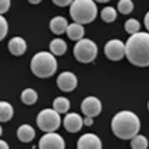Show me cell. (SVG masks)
<instances>
[{
  "mask_svg": "<svg viewBox=\"0 0 149 149\" xmlns=\"http://www.w3.org/2000/svg\"><path fill=\"white\" fill-rule=\"evenodd\" d=\"M92 123H94V117H88V115H86V118H84V125L91 126Z\"/></svg>",
  "mask_w": 149,
  "mask_h": 149,
  "instance_id": "cell-28",
  "label": "cell"
},
{
  "mask_svg": "<svg viewBox=\"0 0 149 149\" xmlns=\"http://www.w3.org/2000/svg\"><path fill=\"white\" fill-rule=\"evenodd\" d=\"M49 47H50V52L54 56H63L67 52V42L61 38H54L49 43Z\"/></svg>",
  "mask_w": 149,
  "mask_h": 149,
  "instance_id": "cell-17",
  "label": "cell"
},
{
  "mask_svg": "<svg viewBox=\"0 0 149 149\" xmlns=\"http://www.w3.org/2000/svg\"><path fill=\"white\" fill-rule=\"evenodd\" d=\"M69 15L73 22L80 24L94 22L98 15V7L95 0H73L69 7Z\"/></svg>",
  "mask_w": 149,
  "mask_h": 149,
  "instance_id": "cell-4",
  "label": "cell"
},
{
  "mask_svg": "<svg viewBox=\"0 0 149 149\" xmlns=\"http://www.w3.org/2000/svg\"><path fill=\"white\" fill-rule=\"evenodd\" d=\"M57 87L64 92H72L77 87V77L72 72H63L57 77Z\"/></svg>",
  "mask_w": 149,
  "mask_h": 149,
  "instance_id": "cell-10",
  "label": "cell"
},
{
  "mask_svg": "<svg viewBox=\"0 0 149 149\" xmlns=\"http://www.w3.org/2000/svg\"><path fill=\"white\" fill-rule=\"evenodd\" d=\"M134 4L132 0H119L118 1V11L123 14V15H127L130 12L133 11Z\"/></svg>",
  "mask_w": 149,
  "mask_h": 149,
  "instance_id": "cell-24",
  "label": "cell"
},
{
  "mask_svg": "<svg viewBox=\"0 0 149 149\" xmlns=\"http://www.w3.org/2000/svg\"><path fill=\"white\" fill-rule=\"evenodd\" d=\"M126 58L136 67H149V34L138 31L126 41Z\"/></svg>",
  "mask_w": 149,
  "mask_h": 149,
  "instance_id": "cell-1",
  "label": "cell"
},
{
  "mask_svg": "<svg viewBox=\"0 0 149 149\" xmlns=\"http://www.w3.org/2000/svg\"><path fill=\"white\" fill-rule=\"evenodd\" d=\"M104 54L111 61H119L126 56V45L121 39H110L104 45Z\"/></svg>",
  "mask_w": 149,
  "mask_h": 149,
  "instance_id": "cell-7",
  "label": "cell"
},
{
  "mask_svg": "<svg viewBox=\"0 0 149 149\" xmlns=\"http://www.w3.org/2000/svg\"><path fill=\"white\" fill-rule=\"evenodd\" d=\"M140 27H141V24L138 22L137 19H134V18H130L125 22V30L126 33H129V34H136V33L140 31Z\"/></svg>",
  "mask_w": 149,
  "mask_h": 149,
  "instance_id": "cell-23",
  "label": "cell"
},
{
  "mask_svg": "<svg viewBox=\"0 0 149 149\" xmlns=\"http://www.w3.org/2000/svg\"><path fill=\"white\" fill-rule=\"evenodd\" d=\"M37 99H38V94H37V91H34L33 88H26V90H23L22 94H20V100H22L24 104H27V106L34 104V103L37 102Z\"/></svg>",
  "mask_w": 149,
  "mask_h": 149,
  "instance_id": "cell-18",
  "label": "cell"
},
{
  "mask_svg": "<svg viewBox=\"0 0 149 149\" xmlns=\"http://www.w3.org/2000/svg\"><path fill=\"white\" fill-rule=\"evenodd\" d=\"M38 146L41 149H64L65 142L60 134L54 132H46L39 140Z\"/></svg>",
  "mask_w": 149,
  "mask_h": 149,
  "instance_id": "cell-8",
  "label": "cell"
},
{
  "mask_svg": "<svg viewBox=\"0 0 149 149\" xmlns=\"http://www.w3.org/2000/svg\"><path fill=\"white\" fill-rule=\"evenodd\" d=\"M73 56L79 63L90 64L92 63L98 56V46L94 41L88 38H83L76 42L73 47Z\"/></svg>",
  "mask_w": 149,
  "mask_h": 149,
  "instance_id": "cell-5",
  "label": "cell"
},
{
  "mask_svg": "<svg viewBox=\"0 0 149 149\" xmlns=\"http://www.w3.org/2000/svg\"><path fill=\"white\" fill-rule=\"evenodd\" d=\"M0 146H1V149H8V144H6V141H0Z\"/></svg>",
  "mask_w": 149,
  "mask_h": 149,
  "instance_id": "cell-30",
  "label": "cell"
},
{
  "mask_svg": "<svg viewBox=\"0 0 149 149\" xmlns=\"http://www.w3.org/2000/svg\"><path fill=\"white\" fill-rule=\"evenodd\" d=\"M11 6V1L10 0H0V14L3 15L8 11V8Z\"/></svg>",
  "mask_w": 149,
  "mask_h": 149,
  "instance_id": "cell-26",
  "label": "cell"
},
{
  "mask_svg": "<svg viewBox=\"0 0 149 149\" xmlns=\"http://www.w3.org/2000/svg\"><path fill=\"white\" fill-rule=\"evenodd\" d=\"M79 149H102V141L96 134L86 133L77 140Z\"/></svg>",
  "mask_w": 149,
  "mask_h": 149,
  "instance_id": "cell-12",
  "label": "cell"
},
{
  "mask_svg": "<svg viewBox=\"0 0 149 149\" xmlns=\"http://www.w3.org/2000/svg\"><path fill=\"white\" fill-rule=\"evenodd\" d=\"M53 3L57 6V7H67V6H71L73 3V0H52Z\"/></svg>",
  "mask_w": 149,
  "mask_h": 149,
  "instance_id": "cell-27",
  "label": "cell"
},
{
  "mask_svg": "<svg viewBox=\"0 0 149 149\" xmlns=\"http://www.w3.org/2000/svg\"><path fill=\"white\" fill-rule=\"evenodd\" d=\"M84 27H83V24H80V23H71L69 26H68V29H67V34L68 36V38L69 39H72V41H80V39H83V37H84Z\"/></svg>",
  "mask_w": 149,
  "mask_h": 149,
  "instance_id": "cell-16",
  "label": "cell"
},
{
  "mask_svg": "<svg viewBox=\"0 0 149 149\" xmlns=\"http://www.w3.org/2000/svg\"><path fill=\"white\" fill-rule=\"evenodd\" d=\"M16 136L20 142H31L36 137V132L30 125H22L16 130Z\"/></svg>",
  "mask_w": 149,
  "mask_h": 149,
  "instance_id": "cell-15",
  "label": "cell"
},
{
  "mask_svg": "<svg viewBox=\"0 0 149 149\" xmlns=\"http://www.w3.org/2000/svg\"><path fill=\"white\" fill-rule=\"evenodd\" d=\"M27 1H29L30 4H39L41 1H42V0H27Z\"/></svg>",
  "mask_w": 149,
  "mask_h": 149,
  "instance_id": "cell-31",
  "label": "cell"
},
{
  "mask_svg": "<svg viewBox=\"0 0 149 149\" xmlns=\"http://www.w3.org/2000/svg\"><path fill=\"white\" fill-rule=\"evenodd\" d=\"M37 125L42 132H56L61 125L60 113L54 109H43L37 115Z\"/></svg>",
  "mask_w": 149,
  "mask_h": 149,
  "instance_id": "cell-6",
  "label": "cell"
},
{
  "mask_svg": "<svg viewBox=\"0 0 149 149\" xmlns=\"http://www.w3.org/2000/svg\"><path fill=\"white\" fill-rule=\"evenodd\" d=\"M100 18H102L103 22L106 23H111L114 20L117 19V11L114 7H104L100 11Z\"/></svg>",
  "mask_w": 149,
  "mask_h": 149,
  "instance_id": "cell-22",
  "label": "cell"
},
{
  "mask_svg": "<svg viewBox=\"0 0 149 149\" xmlns=\"http://www.w3.org/2000/svg\"><path fill=\"white\" fill-rule=\"evenodd\" d=\"M81 111L88 117H98L102 111V102L95 96H87L81 102Z\"/></svg>",
  "mask_w": 149,
  "mask_h": 149,
  "instance_id": "cell-9",
  "label": "cell"
},
{
  "mask_svg": "<svg viewBox=\"0 0 149 149\" xmlns=\"http://www.w3.org/2000/svg\"><path fill=\"white\" fill-rule=\"evenodd\" d=\"M141 127V122L137 114L129 110H122L114 115L111 121V130L115 137L121 140H132L138 134Z\"/></svg>",
  "mask_w": 149,
  "mask_h": 149,
  "instance_id": "cell-2",
  "label": "cell"
},
{
  "mask_svg": "<svg viewBox=\"0 0 149 149\" xmlns=\"http://www.w3.org/2000/svg\"><path fill=\"white\" fill-rule=\"evenodd\" d=\"M14 115V109L8 102H1L0 103V121L1 122H8Z\"/></svg>",
  "mask_w": 149,
  "mask_h": 149,
  "instance_id": "cell-20",
  "label": "cell"
},
{
  "mask_svg": "<svg viewBox=\"0 0 149 149\" xmlns=\"http://www.w3.org/2000/svg\"><path fill=\"white\" fill-rule=\"evenodd\" d=\"M69 107H71V102L64 96H58L53 100V109L56 111H58L60 114H67Z\"/></svg>",
  "mask_w": 149,
  "mask_h": 149,
  "instance_id": "cell-19",
  "label": "cell"
},
{
  "mask_svg": "<svg viewBox=\"0 0 149 149\" xmlns=\"http://www.w3.org/2000/svg\"><path fill=\"white\" fill-rule=\"evenodd\" d=\"M95 1H98V3H107V1H110V0H95Z\"/></svg>",
  "mask_w": 149,
  "mask_h": 149,
  "instance_id": "cell-32",
  "label": "cell"
},
{
  "mask_svg": "<svg viewBox=\"0 0 149 149\" xmlns=\"http://www.w3.org/2000/svg\"><path fill=\"white\" fill-rule=\"evenodd\" d=\"M26 49H27L26 41L23 38H20V37H14L8 42V50H10V53L12 56L19 57V56H22L26 52Z\"/></svg>",
  "mask_w": 149,
  "mask_h": 149,
  "instance_id": "cell-13",
  "label": "cell"
},
{
  "mask_svg": "<svg viewBox=\"0 0 149 149\" xmlns=\"http://www.w3.org/2000/svg\"><path fill=\"white\" fill-rule=\"evenodd\" d=\"M83 125H84V119L76 113H69L64 118V127L69 133H77V132H80Z\"/></svg>",
  "mask_w": 149,
  "mask_h": 149,
  "instance_id": "cell-11",
  "label": "cell"
},
{
  "mask_svg": "<svg viewBox=\"0 0 149 149\" xmlns=\"http://www.w3.org/2000/svg\"><path fill=\"white\" fill-rule=\"evenodd\" d=\"M68 20L64 18V16H54L53 19L50 20L49 23V27H50V31L56 36H61L64 33H67L68 29Z\"/></svg>",
  "mask_w": 149,
  "mask_h": 149,
  "instance_id": "cell-14",
  "label": "cell"
},
{
  "mask_svg": "<svg viewBox=\"0 0 149 149\" xmlns=\"http://www.w3.org/2000/svg\"><path fill=\"white\" fill-rule=\"evenodd\" d=\"M148 110H149V102H148Z\"/></svg>",
  "mask_w": 149,
  "mask_h": 149,
  "instance_id": "cell-33",
  "label": "cell"
},
{
  "mask_svg": "<svg viewBox=\"0 0 149 149\" xmlns=\"http://www.w3.org/2000/svg\"><path fill=\"white\" fill-rule=\"evenodd\" d=\"M130 145L133 149H146L149 145L148 140H146L145 136H142V134H136L132 140H130Z\"/></svg>",
  "mask_w": 149,
  "mask_h": 149,
  "instance_id": "cell-21",
  "label": "cell"
},
{
  "mask_svg": "<svg viewBox=\"0 0 149 149\" xmlns=\"http://www.w3.org/2000/svg\"><path fill=\"white\" fill-rule=\"evenodd\" d=\"M144 23H145V27H146V30L149 31V11H148V14L145 15V18H144Z\"/></svg>",
  "mask_w": 149,
  "mask_h": 149,
  "instance_id": "cell-29",
  "label": "cell"
},
{
  "mask_svg": "<svg viewBox=\"0 0 149 149\" xmlns=\"http://www.w3.org/2000/svg\"><path fill=\"white\" fill-rule=\"evenodd\" d=\"M8 33V23L6 18L1 16L0 18V39H4L6 38V34Z\"/></svg>",
  "mask_w": 149,
  "mask_h": 149,
  "instance_id": "cell-25",
  "label": "cell"
},
{
  "mask_svg": "<svg viewBox=\"0 0 149 149\" xmlns=\"http://www.w3.org/2000/svg\"><path fill=\"white\" fill-rule=\"evenodd\" d=\"M30 69L37 77L47 79L57 71V60L52 52H39L31 58Z\"/></svg>",
  "mask_w": 149,
  "mask_h": 149,
  "instance_id": "cell-3",
  "label": "cell"
}]
</instances>
